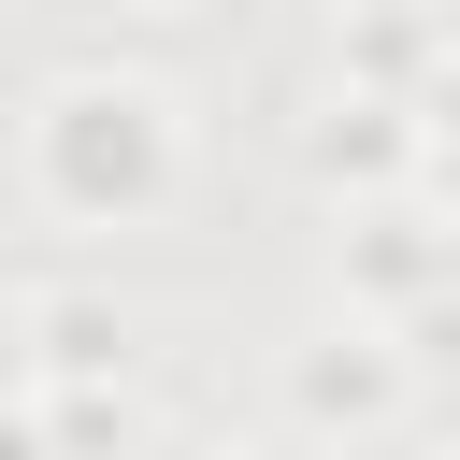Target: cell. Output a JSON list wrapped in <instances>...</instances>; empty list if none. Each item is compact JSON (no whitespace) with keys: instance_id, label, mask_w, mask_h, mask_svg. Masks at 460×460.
Here are the masks:
<instances>
[{"instance_id":"cell-1","label":"cell","mask_w":460,"mask_h":460,"mask_svg":"<svg viewBox=\"0 0 460 460\" xmlns=\"http://www.w3.org/2000/svg\"><path fill=\"white\" fill-rule=\"evenodd\" d=\"M0 460H29V446H14V431H0Z\"/></svg>"}]
</instances>
